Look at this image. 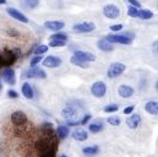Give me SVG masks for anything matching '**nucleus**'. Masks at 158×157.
I'll list each match as a JSON object with an SVG mask.
<instances>
[{"mask_svg":"<svg viewBox=\"0 0 158 157\" xmlns=\"http://www.w3.org/2000/svg\"><path fill=\"white\" fill-rule=\"evenodd\" d=\"M56 131H58V138L61 139V140H64L65 138H68V135L70 133V130H69V128L66 125H59L58 129H56Z\"/></svg>","mask_w":158,"mask_h":157,"instance_id":"obj_21","label":"nucleus"},{"mask_svg":"<svg viewBox=\"0 0 158 157\" xmlns=\"http://www.w3.org/2000/svg\"><path fill=\"white\" fill-rule=\"evenodd\" d=\"M44 26H45V28H48V30H50V31H60L61 28H64V22L63 21H47L45 23H44Z\"/></svg>","mask_w":158,"mask_h":157,"instance_id":"obj_16","label":"nucleus"},{"mask_svg":"<svg viewBox=\"0 0 158 157\" xmlns=\"http://www.w3.org/2000/svg\"><path fill=\"white\" fill-rule=\"evenodd\" d=\"M60 64H61V59L59 57H55V55H49L43 60V65L45 68H50V69L58 68Z\"/></svg>","mask_w":158,"mask_h":157,"instance_id":"obj_11","label":"nucleus"},{"mask_svg":"<svg viewBox=\"0 0 158 157\" xmlns=\"http://www.w3.org/2000/svg\"><path fill=\"white\" fill-rule=\"evenodd\" d=\"M137 17H139V19H142V20H150V19L153 17V14H152V11H150V10H142V9H139Z\"/></svg>","mask_w":158,"mask_h":157,"instance_id":"obj_23","label":"nucleus"},{"mask_svg":"<svg viewBox=\"0 0 158 157\" xmlns=\"http://www.w3.org/2000/svg\"><path fill=\"white\" fill-rule=\"evenodd\" d=\"M156 88H157V90H158V81H157V82H156Z\"/></svg>","mask_w":158,"mask_h":157,"instance_id":"obj_44","label":"nucleus"},{"mask_svg":"<svg viewBox=\"0 0 158 157\" xmlns=\"http://www.w3.org/2000/svg\"><path fill=\"white\" fill-rule=\"evenodd\" d=\"M125 71V65L123 63H113L107 71V76L109 78H115Z\"/></svg>","mask_w":158,"mask_h":157,"instance_id":"obj_4","label":"nucleus"},{"mask_svg":"<svg viewBox=\"0 0 158 157\" xmlns=\"http://www.w3.org/2000/svg\"><path fill=\"white\" fill-rule=\"evenodd\" d=\"M134 108H135V106H129V107H126V108L124 109V114H131L132 111H134Z\"/></svg>","mask_w":158,"mask_h":157,"instance_id":"obj_39","label":"nucleus"},{"mask_svg":"<svg viewBox=\"0 0 158 157\" xmlns=\"http://www.w3.org/2000/svg\"><path fill=\"white\" fill-rule=\"evenodd\" d=\"M141 121H142V119H141L140 114H132L126 119V124L130 129H137L141 125Z\"/></svg>","mask_w":158,"mask_h":157,"instance_id":"obj_14","label":"nucleus"},{"mask_svg":"<svg viewBox=\"0 0 158 157\" xmlns=\"http://www.w3.org/2000/svg\"><path fill=\"white\" fill-rule=\"evenodd\" d=\"M42 130H44L47 134H52V131H53V124L52 123H44V124H42Z\"/></svg>","mask_w":158,"mask_h":157,"instance_id":"obj_31","label":"nucleus"},{"mask_svg":"<svg viewBox=\"0 0 158 157\" xmlns=\"http://www.w3.org/2000/svg\"><path fill=\"white\" fill-rule=\"evenodd\" d=\"M40 157H55V147H53V149L50 147V149L43 151V154H42Z\"/></svg>","mask_w":158,"mask_h":157,"instance_id":"obj_30","label":"nucleus"},{"mask_svg":"<svg viewBox=\"0 0 158 157\" xmlns=\"http://www.w3.org/2000/svg\"><path fill=\"white\" fill-rule=\"evenodd\" d=\"M25 4H26L28 7L35 9V7H37V6H38L40 0H25Z\"/></svg>","mask_w":158,"mask_h":157,"instance_id":"obj_33","label":"nucleus"},{"mask_svg":"<svg viewBox=\"0 0 158 157\" xmlns=\"http://www.w3.org/2000/svg\"><path fill=\"white\" fill-rule=\"evenodd\" d=\"M1 78L2 80L6 82V83H9V85H15V82H16V75H15V71H14V69H11V68H5L2 71H1Z\"/></svg>","mask_w":158,"mask_h":157,"instance_id":"obj_8","label":"nucleus"},{"mask_svg":"<svg viewBox=\"0 0 158 157\" xmlns=\"http://www.w3.org/2000/svg\"><path fill=\"white\" fill-rule=\"evenodd\" d=\"M94 28H96V25H94L93 22L76 23V25H74V27H73L74 32H77V33H88V32L94 31Z\"/></svg>","mask_w":158,"mask_h":157,"instance_id":"obj_7","label":"nucleus"},{"mask_svg":"<svg viewBox=\"0 0 158 157\" xmlns=\"http://www.w3.org/2000/svg\"><path fill=\"white\" fill-rule=\"evenodd\" d=\"M103 14H104V16H106L107 19H109V20H115V19H118L119 15H120V10L118 9V6H115V5H113V4H108V5L104 6Z\"/></svg>","mask_w":158,"mask_h":157,"instance_id":"obj_6","label":"nucleus"},{"mask_svg":"<svg viewBox=\"0 0 158 157\" xmlns=\"http://www.w3.org/2000/svg\"><path fill=\"white\" fill-rule=\"evenodd\" d=\"M131 5H134V6H136V7H139V9H141V4H140V1L139 0H127Z\"/></svg>","mask_w":158,"mask_h":157,"instance_id":"obj_41","label":"nucleus"},{"mask_svg":"<svg viewBox=\"0 0 158 157\" xmlns=\"http://www.w3.org/2000/svg\"><path fill=\"white\" fill-rule=\"evenodd\" d=\"M118 93L123 98H129L134 95V88L129 85H120L118 88Z\"/></svg>","mask_w":158,"mask_h":157,"instance_id":"obj_15","label":"nucleus"},{"mask_svg":"<svg viewBox=\"0 0 158 157\" xmlns=\"http://www.w3.org/2000/svg\"><path fill=\"white\" fill-rule=\"evenodd\" d=\"M22 78H47V74L44 73V70H42L40 68L31 66L30 69H27L26 71H23Z\"/></svg>","mask_w":158,"mask_h":157,"instance_id":"obj_3","label":"nucleus"},{"mask_svg":"<svg viewBox=\"0 0 158 157\" xmlns=\"http://www.w3.org/2000/svg\"><path fill=\"white\" fill-rule=\"evenodd\" d=\"M73 138H74L75 140H77V141H85V140H87L88 134H87V131L83 130L82 128H77V129L73 133Z\"/></svg>","mask_w":158,"mask_h":157,"instance_id":"obj_19","label":"nucleus"},{"mask_svg":"<svg viewBox=\"0 0 158 157\" xmlns=\"http://www.w3.org/2000/svg\"><path fill=\"white\" fill-rule=\"evenodd\" d=\"M91 92H92V95H93L94 97L102 98V97L107 93V86H106V83H104L103 81H97V82H94V83L92 85Z\"/></svg>","mask_w":158,"mask_h":157,"instance_id":"obj_5","label":"nucleus"},{"mask_svg":"<svg viewBox=\"0 0 158 157\" xmlns=\"http://www.w3.org/2000/svg\"><path fill=\"white\" fill-rule=\"evenodd\" d=\"M137 12H139V7L131 5L127 7V14L131 16V17H137Z\"/></svg>","mask_w":158,"mask_h":157,"instance_id":"obj_28","label":"nucleus"},{"mask_svg":"<svg viewBox=\"0 0 158 157\" xmlns=\"http://www.w3.org/2000/svg\"><path fill=\"white\" fill-rule=\"evenodd\" d=\"M60 157H66V156H65V155H61V156H60Z\"/></svg>","mask_w":158,"mask_h":157,"instance_id":"obj_45","label":"nucleus"},{"mask_svg":"<svg viewBox=\"0 0 158 157\" xmlns=\"http://www.w3.org/2000/svg\"><path fill=\"white\" fill-rule=\"evenodd\" d=\"M65 44H66V40H63V39H50L49 42L50 47H64Z\"/></svg>","mask_w":158,"mask_h":157,"instance_id":"obj_26","label":"nucleus"},{"mask_svg":"<svg viewBox=\"0 0 158 157\" xmlns=\"http://www.w3.org/2000/svg\"><path fill=\"white\" fill-rule=\"evenodd\" d=\"M11 121H12L14 125L21 126V125H23L27 121V116L22 111H16V112H14L11 114Z\"/></svg>","mask_w":158,"mask_h":157,"instance_id":"obj_9","label":"nucleus"},{"mask_svg":"<svg viewBox=\"0 0 158 157\" xmlns=\"http://www.w3.org/2000/svg\"><path fill=\"white\" fill-rule=\"evenodd\" d=\"M91 114H86V116H83V118H82V120L80 121V124H82V125H85V124H87V121L91 119Z\"/></svg>","mask_w":158,"mask_h":157,"instance_id":"obj_38","label":"nucleus"},{"mask_svg":"<svg viewBox=\"0 0 158 157\" xmlns=\"http://www.w3.org/2000/svg\"><path fill=\"white\" fill-rule=\"evenodd\" d=\"M98 151H99V147L98 146H87V147H83V150H82V152L86 155V156H94V155H97L98 154Z\"/></svg>","mask_w":158,"mask_h":157,"instance_id":"obj_22","label":"nucleus"},{"mask_svg":"<svg viewBox=\"0 0 158 157\" xmlns=\"http://www.w3.org/2000/svg\"><path fill=\"white\" fill-rule=\"evenodd\" d=\"M61 116L68 120V125H79V119H75L77 116V108L74 106H66L61 111Z\"/></svg>","mask_w":158,"mask_h":157,"instance_id":"obj_1","label":"nucleus"},{"mask_svg":"<svg viewBox=\"0 0 158 157\" xmlns=\"http://www.w3.org/2000/svg\"><path fill=\"white\" fill-rule=\"evenodd\" d=\"M16 58H17V55L14 52V49H4L0 53V65L7 68L15 63Z\"/></svg>","mask_w":158,"mask_h":157,"instance_id":"obj_2","label":"nucleus"},{"mask_svg":"<svg viewBox=\"0 0 158 157\" xmlns=\"http://www.w3.org/2000/svg\"><path fill=\"white\" fill-rule=\"evenodd\" d=\"M6 12H7L12 19H15V20H17V21H21V22H23V23H27V22H28V19H27L22 12H20L19 10H16V9H14V7H7V9H6Z\"/></svg>","mask_w":158,"mask_h":157,"instance_id":"obj_13","label":"nucleus"},{"mask_svg":"<svg viewBox=\"0 0 158 157\" xmlns=\"http://www.w3.org/2000/svg\"><path fill=\"white\" fill-rule=\"evenodd\" d=\"M7 33H9L10 36H15V37H17V36H19V32H16L15 30H9V31H7Z\"/></svg>","mask_w":158,"mask_h":157,"instance_id":"obj_42","label":"nucleus"},{"mask_svg":"<svg viewBox=\"0 0 158 157\" xmlns=\"http://www.w3.org/2000/svg\"><path fill=\"white\" fill-rule=\"evenodd\" d=\"M102 129H103V124L99 121H96V123H92V124H89L88 125V130L91 131V133H93V134H97V133H99V131H102Z\"/></svg>","mask_w":158,"mask_h":157,"instance_id":"obj_24","label":"nucleus"},{"mask_svg":"<svg viewBox=\"0 0 158 157\" xmlns=\"http://www.w3.org/2000/svg\"><path fill=\"white\" fill-rule=\"evenodd\" d=\"M6 2V0H0V5H2V4H5Z\"/></svg>","mask_w":158,"mask_h":157,"instance_id":"obj_43","label":"nucleus"},{"mask_svg":"<svg viewBox=\"0 0 158 157\" xmlns=\"http://www.w3.org/2000/svg\"><path fill=\"white\" fill-rule=\"evenodd\" d=\"M47 50H48V45L42 44V45H38V47L35 49V53H36V55H42V54L45 53Z\"/></svg>","mask_w":158,"mask_h":157,"instance_id":"obj_29","label":"nucleus"},{"mask_svg":"<svg viewBox=\"0 0 158 157\" xmlns=\"http://www.w3.org/2000/svg\"><path fill=\"white\" fill-rule=\"evenodd\" d=\"M22 95L26 97V98H28V100H32L33 98V88H32V86L28 83V82H25L23 85H22Z\"/></svg>","mask_w":158,"mask_h":157,"instance_id":"obj_20","label":"nucleus"},{"mask_svg":"<svg viewBox=\"0 0 158 157\" xmlns=\"http://www.w3.org/2000/svg\"><path fill=\"white\" fill-rule=\"evenodd\" d=\"M70 62H71V64H74V65H76V66H80V68H82V69H87V68H88V63L80 60V59H77V58L74 57V55L71 57Z\"/></svg>","mask_w":158,"mask_h":157,"instance_id":"obj_25","label":"nucleus"},{"mask_svg":"<svg viewBox=\"0 0 158 157\" xmlns=\"http://www.w3.org/2000/svg\"><path fill=\"white\" fill-rule=\"evenodd\" d=\"M50 39H63V40H66L68 36L65 33H59V31H58L56 33H54V35L50 36Z\"/></svg>","mask_w":158,"mask_h":157,"instance_id":"obj_32","label":"nucleus"},{"mask_svg":"<svg viewBox=\"0 0 158 157\" xmlns=\"http://www.w3.org/2000/svg\"><path fill=\"white\" fill-rule=\"evenodd\" d=\"M40 62H42V57H40V55L33 57V58L31 59V66H36L37 64H40Z\"/></svg>","mask_w":158,"mask_h":157,"instance_id":"obj_35","label":"nucleus"},{"mask_svg":"<svg viewBox=\"0 0 158 157\" xmlns=\"http://www.w3.org/2000/svg\"><path fill=\"white\" fill-rule=\"evenodd\" d=\"M108 124H110L113 126H118V125H120V119L118 117H109L108 118Z\"/></svg>","mask_w":158,"mask_h":157,"instance_id":"obj_34","label":"nucleus"},{"mask_svg":"<svg viewBox=\"0 0 158 157\" xmlns=\"http://www.w3.org/2000/svg\"><path fill=\"white\" fill-rule=\"evenodd\" d=\"M145 111L152 116H158V102L157 101H150L145 106Z\"/></svg>","mask_w":158,"mask_h":157,"instance_id":"obj_17","label":"nucleus"},{"mask_svg":"<svg viewBox=\"0 0 158 157\" xmlns=\"http://www.w3.org/2000/svg\"><path fill=\"white\" fill-rule=\"evenodd\" d=\"M97 45H98V48H99L101 50H103V52H112V50L114 49V47H113V43H110L109 40H107L106 38L98 40Z\"/></svg>","mask_w":158,"mask_h":157,"instance_id":"obj_18","label":"nucleus"},{"mask_svg":"<svg viewBox=\"0 0 158 157\" xmlns=\"http://www.w3.org/2000/svg\"><path fill=\"white\" fill-rule=\"evenodd\" d=\"M74 57H76L77 59L82 60V62H86V63H91V62L96 60V55L94 54L88 53V52H83V50H76L74 53Z\"/></svg>","mask_w":158,"mask_h":157,"instance_id":"obj_12","label":"nucleus"},{"mask_svg":"<svg viewBox=\"0 0 158 157\" xmlns=\"http://www.w3.org/2000/svg\"><path fill=\"white\" fill-rule=\"evenodd\" d=\"M110 30L112 31H114V32H119V31H121L123 30V25H113V26H110Z\"/></svg>","mask_w":158,"mask_h":157,"instance_id":"obj_37","label":"nucleus"},{"mask_svg":"<svg viewBox=\"0 0 158 157\" xmlns=\"http://www.w3.org/2000/svg\"><path fill=\"white\" fill-rule=\"evenodd\" d=\"M106 39L109 40L110 43H119V44H130L132 40L125 35H108Z\"/></svg>","mask_w":158,"mask_h":157,"instance_id":"obj_10","label":"nucleus"},{"mask_svg":"<svg viewBox=\"0 0 158 157\" xmlns=\"http://www.w3.org/2000/svg\"><path fill=\"white\" fill-rule=\"evenodd\" d=\"M7 96H9L10 98H17V97H19L17 92L14 91V90H9V91H7Z\"/></svg>","mask_w":158,"mask_h":157,"instance_id":"obj_36","label":"nucleus"},{"mask_svg":"<svg viewBox=\"0 0 158 157\" xmlns=\"http://www.w3.org/2000/svg\"><path fill=\"white\" fill-rule=\"evenodd\" d=\"M152 52H153L156 55H158V40H155V42H153V44H152Z\"/></svg>","mask_w":158,"mask_h":157,"instance_id":"obj_40","label":"nucleus"},{"mask_svg":"<svg viewBox=\"0 0 158 157\" xmlns=\"http://www.w3.org/2000/svg\"><path fill=\"white\" fill-rule=\"evenodd\" d=\"M119 109V106L118 104H108V106H106L104 107V112L106 113H114V112H117Z\"/></svg>","mask_w":158,"mask_h":157,"instance_id":"obj_27","label":"nucleus"}]
</instances>
